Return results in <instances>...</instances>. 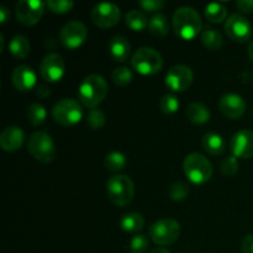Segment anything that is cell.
I'll list each match as a JSON object with an SVG mask.
<instances>
[{
	"mask_svg": "<svg viewBox=\"0 0 253 253\" xmlns=\"http://www.w3.org/2000/svg\"><path fill=\"white\" fill-rule=\"evenodd\" d=\"M173 30L179 39L190 41L202 32L203 21L199 12L190 6L178 7L173 14Z\"/></svg>",
	"mask_w": 253,
	"mask_h": 253,
	"instance_id": "cell-1",
	"label": "cell"
},
{
	"mask_svg": "<svg viewBox=\"0 0 253 253\" xmlns=\"http://www.w3.org/2000/svg\"><path fill=\"white\" fill-rule=\"evenodd\" d=\"M108 95V83L105 78L99 74H89L78 88V98L84 106L95 109Z\"/></svg>",
	"mask_w": 253,
	"mask_h": 253,
	"instance_id": "cell-2",
	"label": "cell"
},
{
	"mask_svg": "<svg viewBox=\"0 0 253 253\" xmlns=\"http://www.w3.org/2000/svg\"><path fill=\"white\" fill-rule=\"evenodd\" d=\"M106 193L113 204L118 207H126L135 197V185L130 177L124 174H116L109 178L106 182Z\"/></svg>",
	"mask_w": 253,
	"mask_h": 253,
	"instance_id": "cell-3",
	"label": "cell"
},
{
	"mask_svg": "<svg viewBox=\"0 0 253 253\" xmlns=\"http://www.w3.org/2000/svg\"><path fill=\"white\" fill-rule=\"evenodd\" d=\"M184 174L194 184H204L212 177L211 162L202 153H189L183 163Z\"/></svg>",
	"mask_w": 253,
	"mask_h": 253,
	"instance_id": "cell-4",
	"label": "cell"
},
{
	"mask_svg": "<svg viewBox=\"0 0 253 253\" xmlns=\"http://www.w3.org/2000/svg\"><path fill=\"white\" fill-rule=\"evenodd\" d=\"M131 66L142 76H152L162 69L163 58L157 49L152 47H141L133 53Z\"/></svg>",
	"mask_w": 253,
	"mask_h": 253,
	"instance_id": "cell-5",
	"label": "cell"
},
{
	"mask_svg": "<svg viewBox=\"0 0 253 253\" xmlns=\"http://www.w3.org/2000/svg\"><path fill=\"white\" fill-rule=\"evenodd\" d=\"M27 150L35 160L42 163L52 162L57 153L53 140L44 131H36L30 136L27 141Z\"/></svg>",
	"mask_w": 253,
	"mask_h": 253,
	"instance_id": "cell-6",
	"label": "cell"
},
{
	"mask_svg": "<svg viewBox=\"0 0 253 253\" xmlns=\"http://www.w3.org/2000/svg\"><path fill=\"white\" fill-rule=\"evenodd\" d=\"M179 235L180 224L172 217L158 220L148 229V236L156 245H160V246H168V245L174 244Z\"/></svg>",
	"mask_w": 253,
	"mask_h": 253,
	"instance_id": "cell-7",
	"label": "cell"
},
{
	"mask_svg": "<svg viewBox=\"0 0 253 253\" xmlns=\"http://www.w3.org/2000/svg\"><path fill=\"white\" fill-rule=\"evenodd\" d=\"M52 118L62 126H73L83 118V109L76 99L64 98L52 108Z\"/></svg>",
	"mask_w": 253,
	"mask_h": 253,
	"instance_id": "cell-8",
	"label": "cell"
},
{
	"mask_svg": "<svg viewBox=\"0 0 253 253\" xmlns=\"http://www.w3.org/2000/svg\"><path fill=\"white\" fill-rule=\"evenodd\" d=\"M46 2L40 0H20L15 5V14L20 24L34 26L42 17Z\"/></svg>",
	"mask_w": 253,
	"mask_h": 253,
	"instance_id": "cell-9",
	"label": "cell"
},
{
	"mask_svg": "<svg viewBox=\"0 0 253 253\" xmlns=\"http://www.w3.org/2000/svg\"><path fill=\"white\" fill-rule=\"evenodd\" d=\"M91 21L101 29H109L119 24L121 19L120 7L113 2H99L90 12Z\"/></svg>",
	"mask_w": 253,
	"mask_h": 253,
	"instance_id": "cell-10",
	"label": "cell"
},
{
	"mask_svg": "<svg viewBox=\"0 0 253 253\" xmlns=\"http://www.w3.org/2000/svg\"><path fill=\"white\" fill-rule=\"evenodd\" d=\"M88 29L81 21H69L59 32V42L68 49H76L85 42Z\"/></svg>",
	"mask_w": 253,
	"mask_h": 253,
	"instance_id": "cell-11",
	"label": "cell"
},
{
	"mask_svg": "<svg viewBox=\"0 0 253 253\" xmlns=\"http://www.w3.org/2000/svg\"><path fill=\"white\" fill-rule=\"evenodd\" d=\"M193 81H194V73L192 68L184 64H177L168 69L165 84L172 91H184L192 85Z\"/></svg>",
	"mask_w": 253,
	"mask_h": 253,
	"instance_id": "cell-12",
	"label": "cell"
},
{
	"mask_svg": "<svg viewBox=\"0 0 253 253\" xmlns=\"http://www.w3.org/2000/svg\"><path fill=\"white\" fill-rule=\"evenodd\" d=\"M225 32L232 41L244 43L251 39L252 25L242 15L232 14L225 21Z\"/></svg>",
	"mask_w": 253,
	"mask_h": 253,
	"instance_id": "cell-13",
	"label": "cell"
},
{
	"mask_svg": "<svg viewBox=\"0 0 253 253\" xmlns=\"http://www.w3.org/2000/svg\"><path fill=\"white\" fill-rule=\"evenodd\" d=\"M66 72L63 57L58 53H48L43 57L40 63V74L42 78L49 83L61 81Z\"/></svg>",
	"mask_w": 253,
	"mask_h": 253,
	"instance_id": "cell-14",
	"label": "cell"
},
{
	"mask_svg": "<svg viewBox=\"0 0 253 253\" xmlns=\"http://www.w3.org/2000/svg\"><path fill=\"white\" fill-rule=\"evenodd\" d=\"M230 150L232 156L242 160L253 157V131L240 130L231 137Z\"/></svg>",
	"mask_w": 253,
	"mask_h": 253,
	"instance_id": "cell-15",
	"label": "cell"
},
{
	"mask_svg": "<svg viewBox=\"0 0 253 253\" xmlns=\"http://www.w3.org/2000/svg\"><path fill=\"white\" fill-rule=\"evenodd\" d=\"M219 108L226 118L236 120L241 118L246 111V101L239 94L227 93L220 98Z\"/></svg>",
	"mask_w": 253,
	"mask_h": 253,
	"instance_id": "cell-16",
	"label": "cell"
},
{
	"mask_svg": "<svg viewBox=\"0 0 253 253\" xmlns=\"http://www.w3.org/2000/svg\"><path fill=\"white\" fill-rule=\"evenodd\" d=\"M11 82L17 90L29 91L37 86V76L31 67L21 64L12 71Z\"/></svg>",
	"mask_w": 253,
	"mask_h": 253,
	"instance_id": "cell-17",
	"label": "cell"
},
{
	"mask_svg": "<svg viewBox=\"0 0 253 253\" xmlns=\"http://www.w3.org/2000/svg\"><path fill=\"white\" fill-rule=\"evenodd\" d=\"M25 132L19 126H7L0 133V147L5 152H15L22 146Z\"/></svg>",
	"mask_w": 253,
	"mask_h": 253,
	"instance_id": "cell-18",
	"label": "cell"
},
{
	"mask_svg": "<svg viewBox=\"0 0 253 253\" xmlns=\"http://www.w3.org/2000/svg\"><path fill=\"white\" fill-rule=\"evenodd\" d=\"M131 44L124 36H114L109 42V53L116 62H125L130 57Z\"/></svg>",
	"mask_w": 253,
	"mask_h": 253,
	"instance_id": "cell-19",
	"label": "cell"
},
{
	"mask_svg": "<svg viewBox=\"0 0 253 253\" xmlns=\"http://www.w3.org/2000/svg\"><path fill=\"white\" fill-rule=\"evenodd\" d=\"M202 146L205 152L212 156H220L226 151V142L219 133L208 132L203 136Z\"/></svg>",
	"mask_w": 253,
	"mask_h": 253,
	"instance_id": "cell-20",
	"label": "cell"
},
{
	"mask_svg": "<svg viewBox=\"0 0 253 253\" xmlns=\"http://www.w3.org/2000/svg\"><path fill=\"white\" fill-rule=\"evenodd\" d=\"M187 118L194 125H204L210 120V110L203 103H192L187 108Z\"/></svg>",
	"mask_w": 253,
	"mask_h": 253,
	"instance_id": "cell-21",
	"label": "cell"
},
{
	"mask_svg": "<svg viewBox=\"0 0 253 253\" xmlns=\"http://www.w3.org/2000/svg\"><path fill=\"white\" fill-rule=\"evenodd\" d=\"M31 44L27 37L16 35L9 42V52L17 59H25L30 53Z\"/></svg>",
	"mask_w": 253,
	"mask_h": 253,
	"instance_id": "cell-22",
	"label": "cell"
},
{
	"mask_svg": "<svg viewBox=\"0 0 253 253\" xmlns=\"http://www.w3.org/2000/svg\"><path fill=\"white\" fill-rule=\"evenodd\" d=\"M148 31L155 37H165L169 31V21L167 16L161 12L153 15L148 22Z\"/></svg>",
	"mask_w": 253,
	"mask_h": 253,
	"instance_id": "cell-23",
	"label": "cell"
},
{
	"mask_svg": "<svg viewBox=\"0 0 253 253\" xmlns=\"http://www.w3.org/2000/svg\"><path fill=\"white\" fill-rule=\"evenodd\" d=\"M120 226L126 232H138L145 227V217L138 212H128L120 219Z\"/></svg>",
	"mask_w": 253,
	"mask_h": 253,
	"instance_id": "cell-24",
	"label": "cell"
},
{
	"mask_svg": "<svg viewBox=\"0 0 253 253\" xmlns=\"http://www.w3.org/2000/svg\"><path fill=\"white\" fill-rule=\"evenodd\" d=\"M200 39H202L203 44L208 49H211V51H219L222 47V43H224L222 35L217 30L211 29V27H207L202 32V37Z\"/></svg>",
	"mask_w": 253,
	"mask_h": 253,
	"instance_id": "cell-25",
	"label": "cell"
},
{
	"mask_svg": "<svg viewBox=\"0 0 253 253\" xmlns=\"http://www.w3.org/2000/svg\"><path fill=\"white\" fill-rule=\"evenodd\" d=\"M125 22L132 31H143L148 26L147 16L140 10H131L125 15Z\"/></svg>",
	"mask_w": 253,
	"mask_h": 253,
	"instance_id": "cell-26",
	"label": "cell"
},
{
	"mask_svg": "<svg viewBox=\"0 0 253 253\" xmlns=\"http://www.w3.org/2000/svg\"><path fill=\"white\" fill-rule=\"evenodd\" d=\"M126 163H127L126 156L124 153L118 152V151H113V152L108 153L104 158V166H105L109 172L113 173L123 170L126 167Z\"/></svg>",
	"mask_w": 253,
	"mask_h": 253,
	"instance_id": "cell-27",
	"label": "cell"
},
{
	"mask_svg": "<svg viewBox=\"0 0 253 253\" xmlns=\"http://www.w3.org/2000/svg\"><path fill=\"white\" fill-rule=\"evenodd\" d=\"M205 17L209 20L210 22L214 24H220V22L225 21L227 17V9L220 2H210L205 6Z\"/></svg>",
	"mask_w": 253,
	"mask_h": 253,
	"instance_id": "cell-28",
	"label": "cell"
},
{
	"mask_svg": "<svg viewBox=\"0 0 253 253\" xmlns=\"http://www.w3.org/2000/svg\"><path fill=\"white\" fill-rule=\"evenodd\" d=\"M27 120L32 124L34 126H40L46 121L47 118V110L42 104L34 103L29 105L27 108Z\"/></svg>",
	"mask_w": 253,
	"mask_h": 253,
	"instance_id": "cell-29",
	"label": "cell"
},
{
	"mask_svg": "<svg viewBox=\"0 0 253 253\" xmlns=\"http://www.w3.org/2000/svg\"><path fill=\"white\" fill-rule=\"evenodd\" d=\"M190 193V187L184 182H175L170 185L169 190H168V195H169L170 200L173 202H183L188 198Z\"/></svg>",
	"mask_w": 253,
	"mask_h": 253,
	"instance_id": "cell-30",
	"label": "cell"
},
{
	"mask_svg": "<svg viewBox=\"0 0 253 253\" xmlns=\"http://www.w3.org/2000/svg\"><path fill=\"white\" fill-rule=\"evenodd\" d=\"M133 74L127 67H118L111 73V79L118 86H126L132 82Z\"/></svg>",
	"mask_w": 253,
	"mask_h": 253,
	"instance_id": "cell-31",
	"label": "cell"
},
{
	"mask_svg": "<svg viewBox=\"0 0 253 253\" xmlns=\"http://www.w3.org/2000/svg\"><path fill=\"white\" fill-rule=\"evenodd\" d=\"M106 123V116L100 109H91L86 115V124L93 130H101Z\"/></svg>",
	"mask_w": 253,
	"mask_h": 253,
	"instance_id": "cell-32",
	"label": "cell"
},
{
	"mask_svg": "<svg viewBox=\"0 0 253 253\" xmlns=\"http://www.w3.org/2000/svg\"><path fill=\"white\" fill-rule=\"evenodd\" d=\"M160 108L162 113L170 115V114H174L178 111V109H179V100H178V98L174 94H165L160 101Z\"/></svg>",
	"mask_w": 253,
	"mask_h": 253,
	"instance_id": "cell-33",
	"label": "cell"
},
{
	"mask_svg": "<svg viewBox=\"0 0 253 253\" xmlns=\"http://www.w3.org/2000/svg\"><path fill=\"white\" fill-rule=\"evenodd\" d=\"M46 6L56 14H66L71 11L74 6V2L72 0H48L46 1Z\"/></svg>",
	"mask_w": 253,
	"mask_h": 253,
	"instance_id": "cell-34",
	"label": "cell"
},
{
	"mask_svg": "<svg viewBox=\"0 0 253 253\" xmlns=\"http://www.w3.org/2000/svg\"><path fill=\"white\" fill-rule=\"evenodd\" d=\"M239 161L235 156H229V157L224 158V161L221 162V166H220V169H221V173L226 177H234L237 172H239Z\"/></svg>",
	"mask_w": 253,
	"mask_h": 253,
	"instance_id": "cell-35",
	"label": "cell"
},
{
	"mask_svg": "<svg viewBox=\"0 0 253 253\" xmlns=\"http://www.w3.org/2000/svg\"><path fill=\"white\" fill-rule=\"evenodd\" d=\"M148 237L146 235H136L130 242L131 253H145L148 249Z\"/></svg>",
	"mask_w": 253,
	"mask_h": 253,
	"instance_id": "cell-36",
	"label": "cell"
},
{
	"mask_svg": "<svg viewBox=\"0 0 253 253\" xmlns=\"http://www.w3.org/2000/svg\"><path fill=\"white\" fill-rule=\"evenodd\" d=\"M165 4L166 2L163 1V0H141V1L138 2V5H140L145 11L148 12L158 11V10H161L165 6Z\"/></svg>",
	"mask_w": 253,
	"mask_h": 253,
	"instance_id": "cell-37",
	"label": "cell"
},
{
	"mask_svg": "<svg viewBox=\"0 0 253 253\" xmlns=\"http://www.w3.org/2000/svg\"><path fill=\"white\" fill-rule=\"evenodd\" d=\"M237 9L241 10L242 12L252 14L253 12V0H239L236 1Z\"/></svg>",
	"mask_w": 253,
	"mask_h": 253,
	"instance_id": "cell-38",
	"label": "cell"
},
{
	"mask_svg": "<svg viewBox=\"0 0 253 253\" xmlns=\"http://www.w3.org/2000/svg\"><path fill=\"white\" fill-rule=\"evenodd\" d=\"M242 252L253 253V235H247L242 240Z\"/></svg>",
	"mask_w": 253,
	"mask_h": 253,
	"instance_id": "cell-39",
	"label": "cell"
},
{
	"mask_svg": "<svg viewBox=\"0 0 253 253\" xmlns=\"http://www.w3.org/2000/svg\"><path fill=\"white\" fill-rule=\"evenodd\" d=\"M36 94L42 99H46L47 96L51 95V90H49L48 86L43 85V84H40L36 86Z\"/></svg>",
	"mask_w": 253,
	"mask_h": 253,
	"instance_id": "cell-40",
	"label": "cell"
},
{
	"mask_svg": "<svg viewBox=\"0 0 253 253\" xmlns=\"http://www.w3.org/2000/svg\"><path fill=\"white\" fill-rule=\"evenodd\" d=\"M10 17V10L7 9L6 6H4V5H1L0 6V22L1 24H5V22L9 20Z\"/></svg>",
	"mask_w": 253,
	"mask_h": 253,
	"instance_id": "cell-41",
	"label": "cell"
},
{
	"mask_svg": "<svg viewBox=\"0 0 253 253\" xmlns=\"http://www.w3.org/2000/svg\"><path fill=\"white\" fill-rule=\"evenodd\" d=\"M150 253H172V252L168 251V250L166 249H156V250H152Z\"/></svg>",
	"mask_w": 253,
	"mask_h": 253,
	"instance_id": "cell-42",
	"label": "cell"
},
{
	"mask_svg": "<svg viewBox=\"0 0 253 253\" xmlns=\"http://www.w3.org/2000/svg\"><path fill=\"white\" fill-rule=\"evenodd\" d=\"M249 57H250V59L253 62V41L250 43V46H249Z\"/></svg>",
	"mask_w": 253,
	"mask_h": 253,
	"instance_id": "cell-43",
	"label": "cell"
},
{
	"mask_svg": "<svg viewBox=\"0 0 253 253\" xmlns=\"http://www.w3.org/2000/svg\"><path fill=\"white\" fill-rule=\"evenodd\" d=\"M0 42H1V46H0V52H2V49H4V36H2V35H0Z\"/></svg>",
	"mask_w": 253,
	"mask_h": 253,
	"instance_id": "cell-44",
	"label": "cell"
}]
</instances>
